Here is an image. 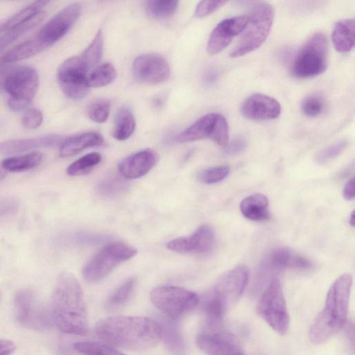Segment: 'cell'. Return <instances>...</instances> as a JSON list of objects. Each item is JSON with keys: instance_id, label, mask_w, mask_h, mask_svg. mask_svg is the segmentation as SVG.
<instances>
[{"instance_id": "cell-1", "label": "cell", "mask_w": 355, "mask_h": 355, "mask_svg": "<svg viewBox=\"0 0 355 355\" xmlns=\"http://www.w3.org/2000/svg\"><path fill=\"white\" fill-rule=\"evenodd\" d=\"M96 336L115 347L133 351L153 348L162 339L159 323L144 316H112L99 320Z\"/></svg>"}, {"instance_id": "cell-2", "label": "cell", "mask_w": 355, "mask_h": 355, "mask_svg": "<svg viewBox=\"0 0 355 355\" xmlns=\"http://www.w3.org/2000/svg\"><path fill=\"white\" fill-rule=\"evenodd\" d=\"M54 324L64 333L85 335L88 331L84 294L78 281L71 273L58 276L50 304Z\"/></svg>"}, {"instance_id": "cell-3", "label": "cell", "mask_w": 355, "mask_h": 355, "mask_svg": "<svg viewBox=\"0 0 355 355\" xmlns=\"http://www.w3.org/2000/svg\"><path fill=\"white\" fill-rule=\"evenodd\" d=\"M352 276L343 274L329 288L324 306L315 318L309 331V338L314 345L325 343L345 325L347 320Z\"/></svg>"}, {"instance_id": "cell-4", "label": "cell", "mask_w": 355, "mask_h": 355, "mask_svg": "<svg viewBox=\"0 0 355 355\" xmlns=\"http://www.w3.org/2000/svg\"><path fill=\"white\" fill-rule=\"evenodd\" d=\"M248 280L249 270L243 264H239L224 273L206 298L205 313L211 316L223 318L228 309L239 300Z\"/></svg>"}, {"instance_id": "cell-5", "label": "cell", "mask_w": 355, "mask_h": 355, "mask_svg": "<svg viewBox=\"0 0 355 355\" xmlns=\"http://www.w3.org/2000/svg\"><path fill=\"white\" fill-rule=\"evenodd\" d=\"M273 19L274 10L271 5L266 3L257 5L241 32L240 40L230 52V57H241L258 49L268 36Z\"/></svg>"}, {"instance_id": "cell-6", "label": "cell", "mask_w": 355, "mask_h": 355, "mask_svg": "<svg viewBox=\"0 0 355 355\" xmlns=\"http://www.w3.org/2000/svg\"><path fill=\"white\" fill-rule=\"evenodd\" d=\"M137 253L133 246L122 241H114L104 245L83 266L82 274L88 282H98L120 263L132 258Z\"/></svg>"}, {"instance_id": "cell-7", "label": "cell", "mask_w": 355, "mask_h": 355, "mask_svg": "<svg viewBox=\"0 0 355 355\" xmlns=\"http://www.w3.org/2000/svg\"><path fill=\"white\" fill-rule=\"evenodd\" d=\"M327 40L321 33L313 35L295 53L291 64V72L297 78L318 76L327 68Z\"/></svg>"}, {"instance_id": "cell-8", "label": "cell", "mask_w": 355, "mask_h": 355, "mask_svg": "<svg viewBox=\"0 0 355 355\" xmlns=\"http://www.w3.org/2000/svg\"><path fill=\"white\" fill-rule=\"evenodd\" d=\"M39 78L35 69L20 66L12 69L6 76L3 87L9 94L8 107L14 112L26 108L35 97Z\"/></svg>"}, {"instance_id": "cell-9", "label": "cell", "mask_w": 355, "mask_h": 355, "mask_svg": "<svg viewBox=\"0 0 355 355\" xmlns=\"http://www.w3.org/2000/svg\"><path fill=\"white\" fill-rule=\"evenodd\" d=\"M257 312L276 333L280 335L286 333L289 315L278 279H270L258 302Z\"/></svg>"}, {"instance_id": "cell-10", "label": "cell", "mask_w": 355, "mask_h": 355, "mask_svg": "<svg viewBox=\"0 0 355 355\" xmlns=\"http://www.w3.org/2000/svg\"><path fill=\"white\" fill-rule=\"evenodd\" d=\"M153 305L171 320L193 311L199 303L194 292L174 286H163L153 289L150 295Z\"/></svg>"}, {"instance_id": "cell-11", "label": "cell", "mask_w": 355, "mask_h": 355, "mask_svg": "<svg viewBox=\"0 0 355 355\" xmlns=\"http://www.w3.org/2000/svg\"><path fill=\"white\" fill-rule=\"evenodd\" d=\"M14 308L17 321L27 328L43 330L54 324L50 306L30 289H21L15 294Z\"/></svg>"}, {"instance_id": "cell-12", "label": "cell", "mask_w": 355, "mask_h": 355, "mask_svg": "<svg viewBox=\"0 0 355 355\" xmlns=\"http://www.w3.org/2000/svg\"><path fill=\"white\" fill-rule=\"evenodd\" d=\"M88 71L80 56L69 58L60 64L57 77L67 97L80 100L87 96L90 87L87 81Z\"/></svg>"}, {"instance_id": "cell-13", "label": "cell", "mask_w": 355, "mask_h": 355, "mask_svg": "<svg viewBox=\"0 0 355 355\" xmlns=\"http://www.w3.org/2000/svg\"><path fill=\"white\" fill-rule=\"evenodd\" d=\"M198 348L209 354H243L236 338L222 324H205L196 336Z\"/></svg>"}, {"instance_id": "cell-14", "label": "cell", "mask_w": 355, "mask_h": 355, "mask_svg": "<svg viewBox=\"0 0 355 355\" xmlns=\"http://www.w3.org/2000/svg\"><path fill=\"white\" fill-rule=\"evenodd\" d=\"M312 267L309 259L286 247H278L271 250L263 260L258 277L263 281L271 274L288 269L308 270Z\"/></svg>"}, {"instance_id": "cell-15", "label": "cell", "mask_w": 355, "mask_h": 355, "mask_svg": "<svg viewBox=\"0 0 355 355\" xmlns=\"http://www.w3.org/2000/svg\"><path fill=\"white\" fill-rule=\"evenodd\" d=\"M81 6L73 3L67 6L46 23L39 31L36 37L47 47L61 39L79 17Z\"/></svg>"}, {"instance_id": "cell-16", "label": "cell", "mask_w": 355, "mask_h": 355, "mask_svg": "<svg viewBox=\"0 0 355 355\" xmlns=\"http://www.w3.org/2000/svg\"><path fill=\"white\" fill-rule=\"evenodd\" d=\"M132 73L139 82L157 85L166 80L171 73L167 61L154 53L143 54L137 57L132 63Z\"/></svg>"}, {"instance_id": "cell-17", "label": "cell", "mask_w": 355, "mask_h": 355, "mask_svg": "<svg viewBox=\"0 0 355 355\" xmlns=\"http://www.w3.org/2000/svg\"><path fill=\"white\" fill-rule=\"evenodd\" d=\"M215 233L213 228L204 224L191 235L174 239L167 243V248L180 254H203L214 246Z\"/></svg>"}, {"instance_id": "cell-18", "label": "cell", "mask_w": 355, "mask_h": 355, "mask_svg": "<svg viewBox=\"0 0 355 355\" xmlns=\"http://www.w3.org/2000/svg\"><path fill=\"white\" fill-rule=\"evenodd\" d=\"M248 19L249 17L238 16L218 23L209 36L207 46L208 54L213 55L225 49L232 39L243 31Z\"/></svg>"}, {"instance_id": "cell-19", "label": "cell", "mask_w": 355, "mask_h": 355, "mask_svg": "<svg viewBox=\"0 0 355 355\" xmlns=\"http://www.w3.org/2000/svg\"><path fill=\"white\" fill-rule=\"evenodd\" d=\"M240 111L246 119L264 121L277 118L282 108L274 98L262 94H254L244 100Z\"/></svg>"}, {"instance_id": "cell-20", "label": "cell", "mask_w": 355, "mask_h": 355, "mask_svg": "<svg viewBox=\"0 0 355 355\" xmlns=\"http://www.w3.org/2000/svg\"><path fill=\"white\" fill-rule=\"evenodd\" d=\"M158 155L152 150L132 154L120 162L119 173L125 178L137 179L148 173L157 164Z\"/></svg>"}, {"instance_id": "cell-21", "label": "cell", "mask_w": 355, "mask_h": 355, "mask_svg": "<svg viewBox=\"0 0 355 355\" xmlns=\"http://www.w3.org/2000/svg\"><path fill=\"white\" fill-rule=\"evenodd\" d=\"M64 141V137L55 135L6 141L0 143V155H9L35 148L57 146Z\"/></svg>"}, {"instance_id": "cell-22", "label": "cell", "mask_w": 355, "mask_h": 355, "mask_svg": "<svg viewBox=\"0 0 355 355\" xmlns=\"http://www.w3.org/2000/svg\"><path fill=\"white\" fill-rule=\"evenodd\" d=\"M218 113H209L199 118L195 123L181 132L177 140L182 143L210 138Z\"/></svg>"}, {"instance_id": "cell-23", "label": "cell", "mask_w": 355, "mask_h": 355, "mask_svg": "<svg viewBox=\"0 0 355 355\" xmlns=\"http://www.w3.org/2000/svg\"><path fill=\"white\" fill-rule=\"evenodd\" d=\"M47 48L36 36L26 40L4 52L0 58L1 64H10L29 58Z\"/></svg>"}, {"instance_id": "cell-24", "label": "cell", "mask_w": 355, "mask_h": 355, "mask_svg": "<svg viewBox=\"0 0 355 355\" xmlns=\"http://www.w3.org/2000/svg\"><path fill=\"white\" fill-rule=\"evenodd\" d=\"M103 142V137L97 132H86L71 137L62 143L60 156L62 157L72 156L87 148L101 146Z\"/></svg>"}, {"instance_id": "cell-25", "label": "cell", "mask_w": 355, "mask_h": 355, "mask_svg": "<svg viewBox=\"0 0 355 355\" xmlns=\"http://www.w3.org/2000/svg\"><path fill=\"white\" fill-rule=\"evenodd\" d=\"M269 201L261 193H254L243 198L240 203L243 216L253 221L267 220L270 216Z\"/></svg>"}, {"instance_id": "cell-26", "label": "cell", "mask_w": 355, "mask_h": 355, "mask_svg": "<svg viewBox=\"0 0 355 355\" xmlns=\"http://www.w3.org/2000/svg\"><path fill=\"white\" fill-rule=\"evenodd\" d=\"M354 20L338 21L333 29L331 39L336 50L340 53L350 51L354 46Z\"/></svg>"}, {"instance_id": "cell-27", "label": "cell", "mask_w": 355, "mask_h": 355, "mask_svg": "<svg viewBox=\"0 0 355 355\" xmlns=\"http://www.w3.org/2000/svg\"><path fill=\"white\" fill-rule=\"evenodd\" d=\"M45 16L46 13L41 11L27 21L7 31L0 37V53L26 33L39 25L44 20Z\"/></svg>"}, {"instance_id": "cell-28", "label": "cell", "mask_w": 355, "mask_h": 355, "mask_svg": "<svg viewBox=\"0 0 355 355\" xmlns=\"http://www.w3.org/2000/svg\"><path fill=\"white\" fill-rule=\"evenodd\" d=\"M135 124L132 110L126 106L119 108L115 116L113 137L118 141L128 139L134 132Z\"/></svg>"}, {"instance_id": "cell-29", "label": "cell", "mask_w": 355, "mask_h": 355, "mask_svg": "<svg viewBox=\"0 0 355 355\" xmlns=\"http://www.w3.org/2000/svg\"><path fill=\"white\" fill-rule=\"evenodd\" d=\"M42 158L43 155L41 153L32 152L6 159L1 165L6 171L22 172L38 166L41 164Z\"/></svg>"}, {"instance_id": "cell-30", "label": "cell", "mask_w": 355, "mask_h": 355, "mask_svg": "<svg viewBox=\"0 0 355 355\" xmlns=\"http://www.w3.org/2000/svg\"><path fill=\"white\" fill-rule=\"evenodd\" d=\"M51 0H36L25 7L22 10L10 17L6 21L0 26V33L6 32L7 31L19 26L41 12V10Z\"/></svg>"}, {"instance_id": "cell-31", "label": "cell", "mask_w": 355, "mask_h": 355, "mask_svg": "<svg viewBox=\"0 0 355 355\" xmlns=\"http://www.w3.org/2000/svg\"><path fill=\"white\" fill-rule=\"evenodd\" d=\"M136 284L135 278H130L119 286L107 297L105 309L114 311L122 308L130 298Z\"/></svg>"}, {"instance_id": "cell-32", "label": "cell", "mask_w": 355, "mask_h": 355, "mask_svg": "<svg viewBox=\"0 0 355 355\" xmlns=\"http://www.w3.org/2000/svg\"><path fill=\"white\" fill-rule=\"evenodd\" d=\"M116 77V71L114 67L106 62L95 67L92 72L87 75V81L89 87H101L109 85Z\"/></svg>"}, {"instance_id": "cell-33", "label": "cell", "mask_w": 355, "mask_h": 355, "mask_svg": "<svg viewBox=\"0 0 355 355\" xmlns=\"http://www.w3.org/2000/svg\"><path fill=\"white\" fill-rule=\"evenodd\" d=\"M178 3L179 0H144L148 14L158 19L173 15L178 7Z\"/></svg>"}, {"instance_id": "cell-34", "label": "cell", "mask_w": 355, "mask_h": 355, "mask_svg": "<svg viewBox=\"0 0 355 355\" xmlns=\"http://www.w3.org/2000/svg\"><path fill=\"white\" fill-rule=\"evenodd\" d=\"M103 50V37L101 30H99L89 46L80 55L88 70L94 69L99 62Z\"/></svg>"}, {"instance_id": "cell-35", "label": "cell", "mask_w": 355, "mask_h": 355, "mask_svg": "<svg viewBox=\"0 0 355 355\" xmlns=\"http://www.w3.org/2000/svg\"><path fill=\"white\" fill-rule=\"evenodd\" d=\"M75 351L89 355H118L123 354L115 347L105 343L94 341H80L73 345Z\"/></svg>"}, {"instance_id": "cell-36", "label": "cell", "mask_w": 355, "mask_h": 355, "mask_svg": "<svg viewBox=\"0 0 355 355\" xmlns=\"http://www.w3.org/2000/svg\"><path fill=\"white\" fill-rule=\"evenodd\" d=\"M101 161V156L99 153H89L71 164L67 168V173L71 176L87 175Z\"/></svg>"}, {"instance_id": "cell-37", "label": "cell", "mask_w": 355, "mask_h": 355, "mask_svg": "<svg viewBox=\"0 0 355 355\" xmlns=\"http://www.w3.org/2000/svg\"><path fill=\"white\" fill-rule=\"evenodd\" d=\"M160 325L162 338L168 348L174 352H180L183 349V342L178 328L171 322H165Z\"/></svg>"}, {"instance_id": "cell-38", "label": "cell", "mask_w": 355, "mask_h": 355, "mask_svg": "<svg viewBox=\"0 0 355 355\" xmlns=\"http://www.w3.org/2000/svg\"><path fill=\"white\" fill-rule=\"evenodd\" d=\"M230 172L228 166H219L206 168L198 175V180L204 184H211L220 182L225 179Z\"/></svg>"}, {"instance_id": "cell-39", "label": "cell", "mask_w": 355, "mask_h": 355, "mask_svg": "<svg viewBox=\"0 0 355 355\" xmlns=\"http://www.w3.org/2000/svg\"><path fill=\"white\" fill-rule=\"evenodd\" d=\"M87 114L94 122L102 123L107 121L110 114V103L106 99H98L88 107Z\"/></svg>"}, {"instance_id": "cell-40", "label": "cell", "mask_w": 355, "mask_h": 355, "mask_svg": "<svg viewBox=\"0 0 355 355\" xmlns=\"http://www.w3.org/2000/svg\"><path fill=\"white\" fill-rule=\"evenodd\" d=\"M210 139L220 147L229 142V125L226 118L218 113L213 132Z\"/></svg>"}, {"instance_id": "cell-41", "label": "cell", "mask_w": 355, "mask_h": 355, "mask_svg": "<svg viewBox=\"0 0 355 355\" xmlns=\"http://www.w3.org/2000/svg\"><path fill=\"white\" fill-rule=\"evenodd\" d=\"M348 142L341 140L320 150L315 155V162L324 164L340 155L347 148Z\"/></svg>"}, {"instance_id": "cell-42", "label": "cell", "mask_w": 355, "mask_h": 355, "mask_svg": "<svg viewBox=\"0 0 355 355\" xmlns=\"http://www.w3.org/2000/svg\"><path fill=\"white\" fill-rule=\"evenodd\" d=\"M324 108L323 99L315 94H312L304 98L301 104L302 113L310 117L320 115Z\"/></svg>"}, {"instance_id": "cell-43", "label": "cell", "mask_w": 355, "mask_h": 355, "mask_svg": "<svg viewBox=\"0 0 355 355\" xmlns=\"http://www.w3.org/2000/svg\"><path fill=\"white\" fill-rule=\"evenodd\" d=\"M229 0H201L196 6L195 15L197 17H206L223 6Z\"/></svg>"}, {"instance_id": "cell-44", "label": "cell", "mask_w": 355, "mask_h": 355, "mask_svg": "<svg viewBox=\"0 0 355 355\" xmlns=\"http://www.w3.org/2000/svg\"><path fill=\"white\" fill-rule=\"evenodd\" d=\"M43 115L42 112L36 108L27 110L23 115V125L28 129L38 128L42 123Z\"/></svg>"}, {"instance_id": "cell-45", "label": "cell", "mask_w": 355, "mask_h": 355, "mask_svg": "<svg viewBox=\"0 0 355 355\" xmlns=\"http://www.w3.org/2000/svg\"><path fill=\"white\" fill-rule=\"evenodd\" d=\"M247 147V141L243 138H236L228 142L224 147L225 153L227 155H237L241 153Z\"/></svg>"}, {"instance_id": "cell-46", "label": "cell", "mask_w": 355, "mask_h": 355, "mask_svg": "<svg viewBox=\"0 0 355 355\" xmlns=\"http://www.w3.org/2000/svg\"><path fill=\"white\" fill-rule=\"evenodd\" d=\"M16 349V345L14 342L0 339V355H8L12 354Z\"/></svg>"}, {"instance_id": "cell-47", "label": "cell", "mask_w": 355, "mask_h": 355, "mask_svg": "<svg viewBox=\"0 0 355 355\" xmlns=\"http://www.w3.org/2000/svg\"><path fill=\"white\" fill-rule=\"evenodd\" d=\"M343 197L347 200L354 198V178L349 180L343 190Z\"/></svg>"}, {"instance_id": "cell-48", "label": "cell", "mask_w": 355, "mask_h": 355, "mask_svg": "<svg viewBox=\"0 0 355 355\" xmlns=\"http://www.w3.org/2000/svg\"><path fill=\"white\" fill-rule=\"evenodd\" d=\"M216 78V73L214 70L210 69L209 70L205 76V81L207 83V84H211L213 82L215 81Z\"/></svg>"}, {"instance_id": "cell-49", "label": "cell", "mask_w": 355, "mask_h": 355, "mask_svg": "<svg viewBox=\"0 0 355 355\" xmlns=\"http://www.w3.org/2000/svg\"><path fill=\"white\" fill-rule=\"evenodd\" d=\"M6 171L0 165V181L6 177Z\"/></svg>"}, {"instance_id": "cell-50", "label": "cell", "mask_w": 355, "mask_h": 355, "mask_svg": "<svg viewBox=\"0 0 355 355\" xmlns=\"http://www.w3.org/2000/svg\"><path fill=\"white\" fill-rule=\"evenodd\" d=\"M349 223L351 225V226H354V211H352L351 213V215L349 216Z\"/></svg>"}, {"instance_id": "cell-51", "label": "cell", "mask_w": 355, "mask_h": 355, "mask_svg": "<svg viewBox=\"0 0 355 355\" xmlns=\"http://www.w3.org/2000/svg\"><path fill=\"white\" fill-rule=\"evenodd\" d=\"M108 1V0H98V1H100V2H104V1Z\"/></svg>"}, {"instance_id": "cell-52", "label": "cell", "mask_w": 355, "mask_h": 355, "mask_svg": "<svg viewBox=\"0 0 355 355\" xmlns=\"http://www.w3.org/2000/svg\"><path fill=\"white\" fill-rule=\"evenodd\" d=\"M0 300H1V293H0Z\"/></svg>"}]
</instances>
